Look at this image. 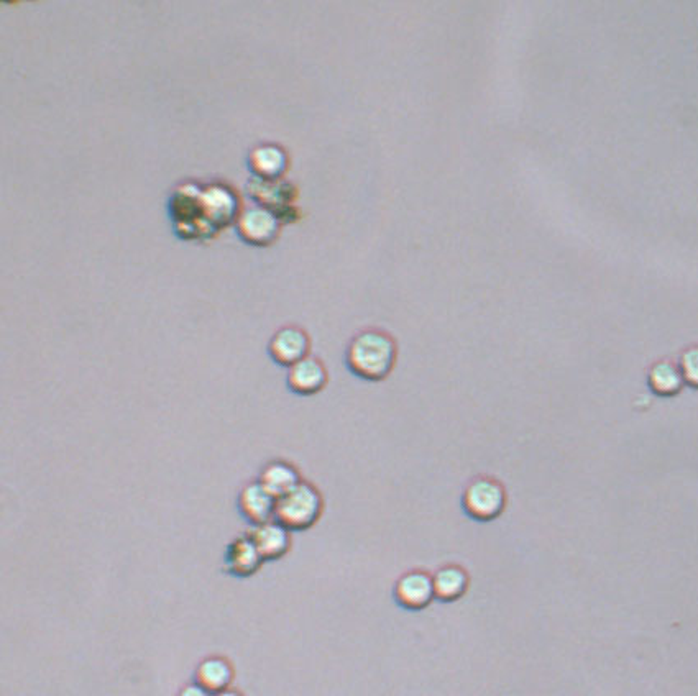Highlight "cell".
Masks as SVG:
<instances>
[{
    "label": "cell",
    "instance_id": "cell-20",
    "mask_svg": "<svg viewBox=\"0 0 698 696\" xmlns=\"http://www.w3.org/2000/svg\"><path fill=\"white\" fill-rule=\"evenodd\" d=\"M212 696H244L242 693L237 692V690H234V688H229V690H224V692H219L216 693V695Z\"/></svg>",
    "mask_w": 698,
    "mask_h": 696
},
{
    "label": "cell",
    "instance_id": "cell-5",
    "mask_svg": "<svg viewBox=\"0 0 698 696\" xmlns=\"http://www.w3.org/2000/svg\"><path fill=\"white\" fill-rule=\"evenodd\" d=\"M245 193L250 197V201L255 202V206L265 207L268 211L275 212L285 225L294 224L301 217L299 214L301 211L296 207L298 189L285 178L275 179V181L250 178L245 186Z\"/></svg>",
    "mask_w": 698,
    "mask_h": 696
},
{
    "label": "cell",
    "instance_id": "cell-16",
    "mask_svg": "<svg viewBox=\"0 0 698 696\" xmlns=\"http://www.w3.org/2000/svg\"><path fill=\"white\" fill-rule=\"evenodd\" d=\"M436 600L441 603H455L464 598L470 588V575L464 567L449 564L439 568L432 575Z\"/></svg>",
    "mask_w": 698,
    "mask_h": 696
},
{
    "label": "cell",
    "instance_id": "cell-4",
    "mask_svg": "<svg viewBox=\"0 0 698 696\" xmlns=\"http://www.w3.org/2000/svg\"><path fill=\"white\" fill-rule=\"evenodd\" d=\"M508 493L500 480L493 477L473 478L462 493L465 516L477 522H492L505 513Z\"/></svg>",
    "mask_w": 698,
    "mask_h": 696
},
{
    "label": "cell",
    "instance_id": "cell-18",
    "mask_svg": "<svg viewBox=\"0 0 698 696\" xmlns=\"http://www.w3.org/2000/svg\"><path fill=\"white\" fill-rule=\"evenodd\" d=\"M679 368L684 376L685 386L698 390V345L685 348L680 357Z\"/></svg>",
    "mask_w": 698,
    "mask_h": 696
},
{
    "label": "cell",
    "instance_id": "cell-1",
    "mask_svg": "<svg viewBox=\"0 0 698 696\" xmlns=\"http://www.w3.org/2000/svg\"><path fill=\"white\" fill-rule=\"evenodd\" d=\"M242 212L234 186L222 181H183L171 189L166 214L171 230L183 242L204 243L217 239L235 225Z\"/></svg>",
    "mask_w": 698,
    "mask_h": 696
},
{
    "label": "cell",
    "instance_id": "cell-8",
    "mask_svg": "<svg viewBox=\"0 0 698 696\" xmlns=\"http://www.w3.org/2000/svg\"><path fill=\"white\" fill-rule=\"evenodd\" d=\"M396 605L406 611H423L436 600L431 573L409 570L396 580L393 588Z\"/></svg>",
    "mask_w": 698,
    "mask_h": 696
},
{
    "label": "cell",
    "instance_id": "cell-11",
    "mask_svg": "<svg viewBox=\"0 0 698 696\" xmlns=\"http://www.w3.org/2000/svg\"><path fill=\"white\" fill-rule=\"evenodd\" d=\"M290 168V155L278 143H260L247 155V170L252 178L275 181L285 178Z\"/></svg>",
    "mask_w": 698,
    "mask_h": 696
},
{
    "label": "cell",
    "instance_id": "cell-19",
    "mask_svg": "<svg viewBox=\"0 0 698 696\" xmlns=\"http://www.w3.org/2000/svg\"><path fill=\"white\" fill-rule=\"evenodd\" d=\"M176 696H212L211 693L206 692L203 687H199L198 683H191V685H186V687L181 688L180 692Z\"/></svg>",
    "mask_w": 698,
    "mask_h": 696
},
{
    "label": "cell",
    "instance_id": "cell-9",
    "mask_svg": "<svg viewBox=\"0 0 698 696\" xmlns=\"http://www.w3.org/2000/svg\"><path fill=\"white\" fill-rule=\"evenodd\" d=\"M237 509L250 526H260L275 519L276 498L260 481H248L237 496Z\"/></svg>",
    "mask_w": 698,
    "mask_h": 696
},
{
    "label": "cell",
    "instance_id": "cell-6",
    "mask_svg": "<svg viewBox=\"0 0 698 696\" xmlns=\"http://www.w3.org/2000/svg\"><path fill=\"white\" fill-rule=\"evenodd\" d=\"M283 220L265 207H245L235 222V234L250 247H270L280 237Z\"/></svg>",
    "mask_w": 698,
    "mask_h": 696
},
{
    "label": "cell",
    "instance_id": "cell-7",
    "mask_svg": "<svg viewBox=\"0 0 698 696\" xmlns=\"http://www.w3.org/2000/svg\"><path fill=\"white\" fill-rule=\"evenodd\" d=\"M311 353V337L299 326L276 330L268 342V355L278 367L291 368Z\"/></svg>",
    "mask_w": 698,
    "mask_h": 696
},
{
    "label": "cell",
    "instance_id": "cell-10",
    "mask_svg": "<svg viewBox=\"0 0 698 696\" xmlns=\"http://www.w3.org/2000/svg\"><path fill=\"white\" fill-rule=\"evenodd\" d=\"M327 383H329V371L322 363L321 358L313 357V355H309L293 367L288 368V373H286L288 390L293 394H298V396H304V398L326 390Z\"/></svg>",
    "mask_w": 698,
    "mask_h": 696
},
{
    "label": "cell",
    "instance_id": "cell-17",
    "mask_svg": "<svg viewBox=\"0 0 698 696\" xmlns=\"http://www.w3.org/2000/svg\"><path fill=\"white\" fill-rule=\"evenodd\" d=\"M648 385L659 398H674L684 390L685 381L676 362L659 360L649 368Z\"/></svg>",
    "mask_w": 698,
    "mask_h": 696
},
{
    "label": "cell",
    "instance_id": "cell-12",
    "mask_svg": "<svg viewBox=\"0 0 698 696\" xmlns=\"http://www.w3.org/2000/svg\"><path fill=\"white\" fill-rule=\"evenodd\" d=\"M263 564H265V560L247 532L242 536L235 537L234 541H230L226 547L224 570L230 577L242 578V580L253 577L260 572Z\"/></svg>",
    "mask_w": 698,
    "mask_h": 696
},
{
    "label": "cell",
    "instance_id": "cell-14",
    "mask_svg": "<svg viewBox=\"0 0 698 696\" xmlns=\"http://www.w3.org/2000/svg\"><path fill=\"white\" fill-rule=\"evenodd\" d=\"M257 480L265 486V490L270 491L271 495L278 500L296 488L303 481V477L294 463L283 460V458H275V460H270L263 465Z\"/></svg>",
    "mask_w": 698,
    "mask_h": 696
},
{
    "label": "cell",
    "instance_id": "cell-15",
    "mask_svg": "<svg viewBox=\"0 0 698 696\" xmlns=\"http://www.w3.org/2000/svg\"><path fill=\"white\" fill-rule=\"evenodd\" d=\"M234 677V665L226 657L219 655L206 657L194 670V683H198L199 687H203L211 695L229 690Z\"/></svg>",
    "mask_w": 698,
    "mask_h": 696
},
{
    "label": "cell",
    "instance_id": "cell-2",
    "mask_svg": "<svg viewBox=\"0 0 698 696\" xmlns=\"http://www.w3.org/2000/svg\"><path fill=\"white\" fill-rule=\"evenodd\" d=\"M345 367L360 380L378 383L388 378L398 362L395 337L382 329H363L345 348Z\"/></svg>",
    "mask_w": 698,
    "mask_h": 696
},
{
    "label": "cell",
    "instance_id": "cell-13",
    "mask_svg": "<svg viewBox=\"0 0 698 696\" xmlns=\"http://www.w3.org/2000/svg\"><path fill=\"white\" fill-rule=\"evenodd\" d=\"M250 539L257 545L258 552L265 562H276L290 554L293 547V532L275 519L260 526H255L247 532Z\"/></svg>",
    "mask_w": 698,
    "mask_h": 696
},
{
    "label": "cell",
    "instance_id": "cell-3",
    "mask_svg": "<svg viewBox=\"0 0 698 696\" xmlns=\"http://www.w3.org/2000/svg\"><path fill=\"white\" fill-rule=\"evenodd\" d=\"M324 506L321 490L311 481L303 480L276 500L275 521L291 532L309 531L321 521Z\"/></svg>",
    "mask_w": 698,
    "mask_h": 696
}]
</instances>
